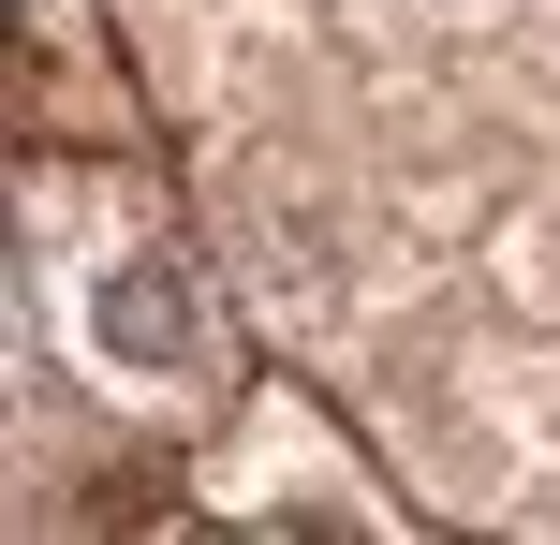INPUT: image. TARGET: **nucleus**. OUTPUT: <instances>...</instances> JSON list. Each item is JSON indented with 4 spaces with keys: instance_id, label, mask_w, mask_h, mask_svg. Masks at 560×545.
<instances>
[{
    "instance_id": "f257e3e1",
    "label": "nucleus",
    "mask_w": 560,
    "mask_h": 545,
    "mask_svg": "<svg viewBox=\"0 0 560 545\" xmlns=\"http://www.w3.org/2000/svg\"><path fill=\"white\" fill-rule=\"evenodd\" d=\"M89 354H104L118 383H207V354H222L207 281L177 251H118L104 281H89Z\"/></svg>"
}]
</instances>
